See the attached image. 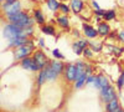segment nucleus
<instances>
[{"label":"nucleus","instance_id":"nucleus-28","mask_svg":"<svg viewBox=\"0 0 124 112\" xmlns=\"http://www.w3.org/2000/svg\"><path fill=\"white\" fill-rule=\"evenodd\" d=\"M82 55H83L86 59H92V57H93V50L88 46L85 51H83V54H82Z\"/></svg>","mask_w":124,"mask_h":112},{"label":"nucleus","instance_id":"nucleus-32","mask_svg":"<svg viewBox=\"0 0 124 112\" xmlns=\"http://www.w3.org/2000/svg\"><path fill=\"white\" fill-rule=\"evenodd\" d=\"M117 39H118V41H120V43H124V30H122V31H119V33H118V36H117Z\"/></svg>","mask_w":124,"mask_h":112},{"label":"nucleus","instance_id":"nucleus-30","mask_svg":"<svg viewBox=\"0 0 124 112\" xmlns=\"http://www.w3.org/2000/svg\"><path fill=\"white\" fill-rule=\"evenodd\" d=\"M104 10H102V9H99V10H94V15L97 16V17H99V19H103V16H104Z\"/></svg>","mask_w":124,"mask_h":112},{"label":"nucleus","instance_id":"nucleus-39","mask_svg":"<svg viewBox=\"0 0 124 112\" xmlns=\"http://www.w3.org/2000/svg\"><path fill=\"white\" fill-rule=\"evenodd\" d=\"M123 112H124V110H123Z\"/></svg>","mask_w":124,"mask_h":112},{"label":"nucleus","instance_id":"nucleus-35","mask_svg":"<svg viewBox=\"0 0 124 112\" xmlns=\"http://www.w3.org/2000/svg\"><path fill=\"white\" fill-rule=\"evenodd\" d=\"M72 34H73V36L75 37H81V34H79V31H78V30H73V31H72Z\"/></svg>","mask_w":124,"mask_h":112},{"label":"nucleus","instance_id":"nucleus-9","mask_svg":"<svg viewBox=\"0 0 124 112\" xmlns=\"http://www.w3.org/2000/svg\"><path fill=\"white\" fill-rule=\"evenodd\" d=\"M21 67L24 70H27V71H31V72H36V71H40L37 64L35 62V60L32 57H26L24 60H21V62H20Z\"/></svg>","mask_w":124,"mask_h":112},{"label":"nucleus","instance_id":"nucleus-25","mask_svg":"<svg viewBox=\"0 0 124 112\" xmlns=\"http://www.w3.org/2000/svg\"><path fill=\"white\" fill-rule=\"evenodd\" d=\"M116 86H117L118 90H123V87H124V70L120 72V75H119V77H118V80H117Z\"/></svg>","mask_w":124,"mask_h":112},{"label":"nucleus","instance_id":"nucleus-7","mask_svg":"<svg viewBox=\"0 0 124 112\" xmlns=\"http://www.w3.org/2000/svg\"><path fill=\"white\" fill-rule=\"evenodd\" d=\"M63 76H65V78H66L67 82H75V81L78 78V71H77L76 62L66 65Z\"/></svg>","mask_w":124,"mask_h":112},{"label":"nucleus","instance_id":"nucleus-4","mask_svg":"<svg viewBox=\"0 0 124 112\" xmlns=\"http://www.w3.org/2000/svg\"><path fill=\"white\" fill-rule=\"evenodd\" d=\"M34 51H35V44H34V41L31 39H29L27 44L15 49L14 57H15V60H20V61H21V60L29 57L31 54H34Z\"/></svg>","mask_w":124,"mask_h":112},{"label":"nucleus","instance_id":"nucleus-3","mask_svg":"<svg viewBox=\"0 0 124 112\" xmlns=\"http://www.w3.org/2000/svg\"><path fill=\"white\" fill-rule=\"evenodd\" d=\"M65 65L62 61H57L55 60H51L50 64L46 66V74H47V81H55L65 70Z\"/></svg>","mask_w":124,"mask_h":112},{"label":"nucleus","instance_id":"nucleus-37","mask_svg":"<svg viewBox=\"0 0 124 112\" xmlns=\"http://www.w3.org/2000/svg\"><path fill=\"white\" fill-rule=\"evenodd\" d=\"M58 1H61V3H65V1H67V0H58Z\"/></svg>","mask_w":124,"mask_h":112},{"label":"nucleus","instance_id":"nucleus-13","mask_svg":"<svg viewBox=\"0 0 124 112\" xmlns=\"http://www.w3.org/2000/svg\"><path fill=\"white\" fill-rule=\"evenodd\" d=\"M97 31H98V35L99 36H108L112 31H110V25L107 23V21H101L98 23L97 25Z\"/></svg>","mask_w":124,"mask_h":112},{"label":"nucleus","instance_id":"nucleus-15","mask_svg":"<svg viewBox=\"0 0 124 112\" xmlns=\"http://www.w3.org/2000/svg\"><path fill=\"white\" fill-rule=\"evenodd\" d=\"M56 23L57 25L61 27V29H63V30H70V19L66 14H61L56 17Z\"/></svg>","mask_w":124,"mask_h":112},{"label":"nucleus","instance_id":"nucleus-34","mask_svg":"<svg viewBox=\"0 0 124 112\" xmlns=\"http://www.w3.org/2000/svg\"><path fill=\"white\" fill-rule=\"evenodd\" d=\"M39 46H40L41 49L45 47V41H44V39H39Z\"/></svg>","mask_w":124,"mask_h":112},{"label":"nucleus","instance_id":"nucleus-29","mask_svg":"<svg viewBox=\"0 0 124 112\" xmlns=\"http://www.w3.org/2000/svg\"><path fill=\"white\" fill-rule=\"evenodd\" d=\"M108 46H109V49L112 50V51L114 52V55H116V56H119V55L123 52V49H122V47H120V49H118L117 46H113V45H108Z\"/></svg>","mask_w":124,"mask_h":112},{"label":"nucleus","instance_id":"nucleus-31","mask_svg":"<svg viewBox=\"0 0 124 112\" xmlns=\"http://www.w3.org/2000/svg\"><path fill=\"white\" fill-rule=\"evenodd\" d=\"M94 80H96V75H93V74H91V75H88V77H87V82H86V85H89V84H93V82H94Z\"/></svg>","mask_w":124,"mask_h":112},{"label":"nucleus","instance_id":"nucleus-6","mask_svg":"<svg viewBox=\"0 0 124 112\" xmlns=\"http://www.w3.org/2000/svg\"><path fill=\"white\" fill-rule=\"evenodd\" d=\"M32 59L35 60V62L37 64L40 70L46 69V66L50 64V60L47 59L46 54L42 51V50H35L34 54H32Z\"/></svg>","mask_w":124,"mask_h":112},{"label":"nucleus","instance_id":"nucleus-2","mask_svg":"<svg viewBox=\"0 0 124 112\" xmlns=\"http://www.w3.org/2000/svg\"><path fill=\"white\" fill-rule=\"evenodd\" d=\"M3 36L8 40V41H11V40H15L17 37L27 36L26 27H20L15 24H6L3 29Z\"/></svg>","mask_w":124,"mask_h":112},{"label":"nucleus","instance_id":"nucleus-5","mask_svg":"<svg viewBox=\"0 0 124 112\" xmlns=\"http://www.w3.org/2000/svg\"><path fill=\"white\" fill-rule=\"evenodd\" d=\"M101 98L104 103H108L110 102L112 100H116L117 98V91H116V87L112 86L110 84L101 90Z\"/></svg>","mask_w":124,"mask_h":112},{"label":"nucleus","instance_id":"nucleus-27","mask_svg":"<svg viewBox=\"0 0 124 112\" xmlns=\"http://www.w3.org/2000/svg\"><path fill=\"white\" fill-rule=\"evenodd\" d=\"M52 55H54V57L57 59V60H63V59H65V56L61 54V51H60L58 49H54V50H52Z\"/></svg>","mask_w":124,"mask_h":112},{"label":"nucleus","instance_id":"nucleus-23","mask_svg":"<svg viewBox=\"0 0 124 112\" xmlns=\"http://www.w3.org/2000/svg\"><path fill=\"white\" fill-rule=\"evenodd\" d=\"M117 17V13H116V10H106V13H104V16H103V20L104 21H112V20H114Z\"/></svg>","mask_w":124,"mask_h":112},{"label":"nucleus","instance_id":"nucleus-38","mask_svg":"<svg viewBox=\"0 0 124 112\" xmlns=\"http://www.w3.org/2000/svg\"><path fill=\"white\" fill-rule=\"evenodd\" d=\"M1 1H3V3H4V1H5V0H1Z\"/></svg>","mask_w":124,"mask_h":112},{"label":"nucleus","instance_id":"nucleus-16","mask_svg":"<svg viewBox=\"0 0 124 112\" xmlns=\"http://www.w3.org/2000/svg\"><path fill=\"white\" fill-rule=\"evenodd\" d=\"M27 41H29V37H27V36L17 37V39H15V40H11V41H8V43H9V44H8V47H10V49H17V47H20V46L27 44Z\"/></svg>","mask_w":124,"mask_h":112},{"label":"nucleus","instance_id":"nucleus-18","mask_svg":"<svg viewBox=\"0 0 124 112\" xmlns=\"http://www.w3.org/2000/svg\"><path fill=\"white\" fill-rule=\"evenodd\" d=\"M32 17L35 19V23H37L39 25H45V15L41 11L40 9H34L32 11Z\"/></svg>","mask_w":124,"mask_h":112},{"label":"nucleus","instance_id":"nucleus-19","mask_svg":"<svg viewBox=\"0 0 124 112\" xmlns=\"http://www.w3.org/2000/svg\"><path fill=\"white\" fill-rule=\"evenodd\" d=\"M87 77H88V74L85 71V72L82 74L81 76H78V78L75 81V88L76 90H79V88L83 87L86 85V82H87Z\"/></svg>","mask_w":124,"mask_h":112},{"label":"nucleus","instance_id":"nucleus-12","mask_svg":"<svg viewBox=\"0 0 124 112\" xmlns=\"http://www.w3.org/2000/svg\"><path fill=\"white\" fill-rule=\"evenodd\" d=\"M109 85V81L108 78L104 76V75H96V80H94V82H93V86H94L97 90H102V88H104Z\"/></svg>","mask_w":124,"mask_h":112},{"label":"nucleus","instance_id":"nucleus-8","mask_svg":"<svg viewBox=\"0 0 124 112\" xmlns=\"http://www.w3.org/2000/svg\"><path fill=\"white\" fill-rule=\"evenodd\" d=\"M1 9L4 10L5 15H13V14H16V13H20V11H21V3H20L19 0H16V1L13 3V4L3 3Z\"/></svg>","mask_w":124,"mask_h":112},{"label":"nucleus","instance_id":"nucleus-36","mask_svg":"<svg viewBox=\"0 0 124 112\" xmlns=\"http://www.w3.org/2000/svg\"><path fill=\"white\" fill-rule=\"evenodd\" d=\"M16 0H5L4 3H6V4H13V3H15Z\"/></svg>","mask_w":124,"mask_h":112},{"label":"nucleus","instance_id":"nucleus-24","mask_svg":"<svg viewBox=\"0 0 124 112\" xmlns=\"http://www.w3.org/2000/svg\"><path fill=\"white\" fill-rule=\"evenodd\" d=\"M88 46L93 50V52H101L103 49L102 43H94V41H88Z\"/></svg>","mask_w":124,"mask_h":112},{"label":"nucleus","instance_id":"nucleus-21","mask_svg":"<svg viewBox=\"0 0 124 112\" xmlns=\"http://www.w3.org/2000/svg\"><path fill=\"white\" fill-rule=\"evenodd\" d=\"M118 108H120V103H119L118 98L112 100L110 102L106 103V112H114V111H117Z\"/></svg>","mask_w":124,"mask_h":112},{"label":"nucleus","instance_id":"nucleus-20","mask_svg":"<svg viewBox=\"0 0 124 112\" xmlns=\"http://www.w3.org/2000/svg\"><path fill=\"white\" fill-rule=\"evenodd\" d=\"M41 31L48 36H55L56 35V27L51 24H45V25H41Z\"/></svg>","mask_w":124,"mask_h":112},{"label":"nucleus","instance_id":"nucleus-11","mask_svg":"<svg viewBox=\"0 0 124 112\" xmlns=\"http://www.w3.org/2000/svg\"><path fill=\"white\" fill-rule=\"evenodd\" d=\"M82 31H83V34H85V36L87 39H96L98 36L97 29H94L88 23H83V24H82Z\"/></svg>","mask_w":124,"mask_h":112},{"label":"nucleus","instance_id":"nucleus-22","mask_svg":"<svg viewBox=\"0 0 124 112\" xmlns=\"http://www.w3.org/2000/svg\"><path fill=\"white\" fill-rule=\"evenodd\" d=\"M60 1L58 0H46V5L47 8L51 10V11H57V10H60Z\"/></svg>","mask_w":124,"mask_h":112},{"label":"nucleus","instance_id":"nucleus-17","mask_svg":"<svg viewBox=\"0 0 124 112\" xmlns=\"http://www.w3.org/2000/svg\"><path fill=\"white\" fill-rule=\"evenodd\" d=\"M45 82H47V74H46V70H40L39 71V75L36 77V86L37 88H40L41 86H44Z\"/></svg>","mask_w":124,"mask_h":112},{"label":"nucleus","instance_id":"nucleus-26","mask_svg":"<svg viewBox=\"0 0 124 112\" xmlns=\"http://www.w3.org/2000/svg\"><path fill=\"white\" fill-rule=\"evenodd\" d=\"M60 11L62 13V14H68L70 11H71V8H70V5H67V4H65V3H61L60 4Z\"/></svg>","mask_w":124,"mask_h":112},{"label":"nucleus","instance_id":"nucleus-33","mask_svg":"<svg viewBox=\"0 0 124 112\" xmlns=\"http://www.w3.org/2000/svg\"><path fill=\"white\" fill-rule=\"evenodd\" d=\"M92 6H93V9H94V10H99V9H101L99 5H98V3L94 1V0H92Z\"/></svg>","mask_w":124,"mask_h":112},{"label":"nucleus","instance_id":"nucleus-1","mask_svg":"<svg viewBox=\"0 0 124 112\" xmlns=\"http://www.w3.org/2000/svg\"><path fill=\"white\" fill-rule=\"evenodd\" d=\"M5 17L9 24H15L20 27H30L35 23V19L24 11H20V13H16L13 15H5Z\"/></svg>","mask_w":124,"mask_h":112},{"label":"nucleus","instance_id":"nucleus-10","mask_svg":"<svg viewBox=\"0 0 124 112\" xmlns=\"http://www.w3.org/2000/svg\"><path fill=\"white\" fill-rule=\"evenodd\" d=\"M87 47H88V41L86 39H79L72 44V50L75 51L76 55H82Z\"/></svg>","mask_w":124,"mask_h":112},{"label":"nucleus","instance_id":"nucleus-14","mask_svg":"<svg viewBox=\"0 0 124 112\" xmlns=\"http://www.w3.org/2000/svg\"><path fill=\"white\" fill-rule=\"evenodd\" d=\"M70 8H71V10H72V13H73V14H79V13L83 11L85 3L82 1V0H71Z\"/></svg>","mask_w":124,"mask_h":112}]
</instances>
